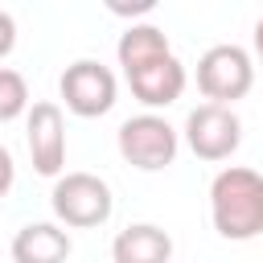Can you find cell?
I'll return each mask as SVG.
<instances>
[{"label":"cell","mask_w":263,"mask_h":263,"mask_svg":"<svg viewBox=\"0 0 263 263\" xmlns=\"http://www.w3.org/2000/svg\"><path fill=\"white\" fill-rule=\"evenodd\" d=\"M210 218L214 230L230 242H251L263 234V173L230 164L210 181Z\"/></svg>","instance_id":"6da1fadb"},{"label":"cell","mask_w":263,"mask_h":263,"mask_svg":"<svg viewBox=\"0 0 263 263\" xmlns=\"http://www.w3.org/2000/svg\"><path fill=\"white\" fill-rule=\"evenodd\" d=\"M115 148H119V156H123L132 168H140V173H160V168H168V164L177 160L181 136H177V127H173L164 115L144 111V115H132V119L119 123Z\"/></svg>","instance_id":"7a4b0ae2"},{"label":"cell","mask_w":263,"mask_h":263,"mask_svg":"<svg viewBox=\"0 0 263 263\" xmlns=\"http://www.w3.org/2000/svg\"><path fill=\"white\" fill-rule=\"evenodd\" d=\"M49 205H53L58 226L90 230V226H103L111 218L115 197H111V185L103 177H95V173H62L53 181Z\"/></svg>","instance_id":"3957f363"},{"label":"cell","mask_w":263,"mask_h":263,"mask_svg":"<svg viewBox=\"0 0 263 263\" xmlns=\"http://www.w3.org/2000/svg\"><path fill=\"white\" fill-rule=\"evenodd\" d=\"M255 86V62L242 45H210L201 58H197V90L218 103V107H230L234 99H242L247 90Z\"/></svg>","instance_id":"277c9868"},{"label":"cell","mask_w":263,"mask_h":263,"mask_svg":"<svg viewBox=\"0 0 263 263\" xmlns=\"http://www.w3.org/2000/svg\"><path fill=\"white\" fill-rule=\"evenodd\" d=\"M58 90H62L66 111H74L78 119H99V115H107V111L115 107V95H119L115 74H111L103 62H95V58L70 62V66L62 70V78H58Z\"/></svg>","instance_id":"5b68a950"},{"label":"cell","mask_w":263,"mask_h":263,"mask_svg":"<svg viewBox=\"0 0 263 263\" xmlns=\"http://www.w3.org/2000/svg\"><path fill=\"white\" fill-rule=\"evenodd\" d=\"M185 144L197 160H230L242 144V123L234 107L201 103L185 115Z\"/></svg>","instance_id":"8992f818"},{"label":"cell","mask_w":263,"mask_h":263,"mask_svg":"<svg viewBox=\"0 0 263 263\" xmlns=\"http://www.w3.org/2000/svg\"><path fill=\"white\" fill-rule=\"evenodd\" d=\"M25 144H29V160L41 177H62L66 164V115L58 103L41 99L25 111Z\"/></svg>","instance_id":"52a82bcc"},{"label":"cell","mask_w":263,"mask_h":263,"mask_svg":"<svg viewBox=\"0 0 263 263\" xmlns=\"http://www.w3.org/2000/svg\"><path fill=\"white\" fill-rule=\"evenodd\" d=\"M185 82H189V74H185V66H181L177 53H164V58H156V62H148V66H140V70L127 74L132 95L144 107H152V111L177 103L185 95Z\"/></svg>","instance_id":"ba28073f"},{"label":"cell","mask_w":263,"mask_h":263,"mask_svg":"<svg viewBox=\"0 0 263 263\" xmlns=\"http://www.w3.org/2000/svg\"><path fill=\"white\" fill-rule=\"evenodd\" d=\"M70 251V230L58 222H25L12 234V263H66Z\"/></svg>","instance_id":"9c48e42d"},{"label":"cell","mask_w":263,"mask_h":263,"mask_svg":"<svg viewBox=\"0 0 263 263\" xmlns=\"http://www.w3.org/2000/svg\"><path fill=\"white\" fill-rule=\"evenodd\" d=\"M111 259L115 263H168L173 259V238L156 222H132L115 234Z\"/></svg>","instance_id":"30bf717a"},{"label":"cell","mask_w":263,"mask_h":263,"mask_svg":"<svg viewBox=\"0 0 263 263\" xmlns=\"http://www.w3.org/2000/svg\"><path fill=\"white\" fill-rule=\"evenodd\" d=\"M164 53H173V45H168V33L156 25H127V33H119V45H115L123 74H132V70H140Z\"/></svg>","instance_id":"8fae6325"},{"label":"cell","mask_w":263,"mask_h":263,"mask_svg":"<svg viewBox=\"0 0 263 263\" xmlns=\"http://www.w3.org/2000/svg\"><path fill=\"white\" fill-rule=\"evenodd\" d=\"M25 111H29V82H25V74L12 70V66H0V123L16 119Z\"/></svg>","instance_id":"7c38bea8"},{"label":"cell","mask_w":263,"mask_h":263,"mask_svg":"<svg viewBox=\"0 0 263 263\" xmlns=\"http://www.w3.org/2000/svg\"><path fill=\"white\" fill-rule=\"evenodd\" d=\"M12 45H16V21L8 8H0V58H8Z\"/></svg>","instance_id":"4fadbf2b"},{"label":"cell","mask_w":263,"mask_h":263,"mask_svg":"<svg viewBox=\"0 0 263 263\" xmlns=\"http://www.w3.org/2000/svg\"><path fill=\"white\" fill-rule=\"evenodd\" d=\"M12 181H16V160H12V152H8L4 144H0V201L8 197Z\"/></svg>","instance_id":"5bb4252c"},{"label":"cell","mask_w":263,"mask_h":263,"mask_svg":"<svg viewBox=\"0 0 263 263\" xmlns=\"http://www.w3.org/2000/svg\"><path fill=\"white\" fill-rule=\"evenodd\" d=\"M115 16H136V12H152V0H140V4H111Z\"/></svg>","instance_id":"9a60e30c"},{"label":"cell","mask_w":263,"mask_h":263,"mask_svg":"<svg viewBox=\"0 0 263 263\" xmlns=\"http://www.w3.org/2000/svg\"><path fill=\"white\" fill-rule=\"evenodd\" d=\"M255 62H259V70H263V16L255 21Z\"/></svg>","instance_id":"2e32d148"}]
</instances>
